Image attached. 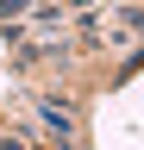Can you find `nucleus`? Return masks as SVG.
<instances>
[{"label": "nucleus", "mask_w": 144, "mask_h": 150, "mask_svg": "<svg viewBox=\"0 0 144 150\" xmlns=\"http://www.w3.org/2000/svg\"><path fill=\"white\" fill-rule=\"evenodd\" d=\"M38 119H44V131L57 144H75V106H69V100H50V94H44V100H38Z\"/></svg>", "instance_id": "f257e3e1"}]
</instances>
